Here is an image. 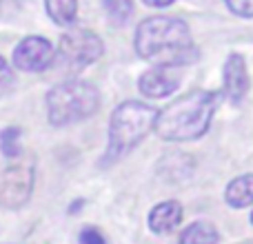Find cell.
<instances>
[{
	"mask_svg": "<svg viewBox=\"0 0 253 244\" xmlns=\"http://www.w3.org/2000/svg\"><path fill=\"white\" fill-rule=\"evenodd\" d=\"M135 51L156 67H182L198 60V49L184 20L173 16H153L140 22L135 31Z\"/></svg>",
	"mask_w": 253,
	"mask_h": 244,
	"instance_id": "6da1fadb",
	"label": "cell"
},
{
	"mask_svg": "<svg viewBox=\"0 0 253 244\" xmlns=\"http://www.w3.org/2000/svg\"><path fill=\"white\" fill-rule=\"evenodd\" d=\"M220 105V93L215 91H191L187 96L173 100L162 111H158L156 133L169 142H184L196 140L207 133Z\"/></svg>",
	"mask_w": 253,
	"mask_h": 244,
	"instance_id": "7a4b0ae2",
	"label": "cell"
},
{
	"mask_svg": "<svg viewBox=\"0 0 253 244\" xmlns=\"http://www.w3.org/2000/svg\"><path fill=\"white\" fill-rule=\"evenodd\" d=\"M158 111L144 102H123L114 109L109 120V147H107V162H114L138 147L144 135L156 126Z\"/></svg>",
	"mask_w": 253,
	"mask_h": 244,
	"instance_id": "3957f363",
	"label": "cell"
},
{
	"mask_svg": "<svg viewBox=\"0 0 253 244\" xmlns=\"http://www.w3.org/2000/svg\"><path fill=\"white\" fill-rule=\"evenodd\" d=\"M100 96L91 82L84 80H67L47 93V114L49 122L56 126L74 124L96 114Z\"/></svg>",
	"mask_w": 253,
	"mask_h": 244,
	"instance_id": "277c9868",
	"label": "cell"
},
{
	"mask_svg": "<svg viewBox=\"0 0 253 244\" xmlns=\"http://www.w3.org/2000/svg\"><path fill=\"white\" fill-rule=\"evenodd\" d=\"M102 40L89 29H71L60 38L58 58L69 71H83L102 56Z\"/></svg>",
	"mask_w": 253,
	"mask_h": 244,
	"instance_id": "5b68a950",
	"label": "cell"
},
{
	"mask_svg": "<svg viewBox=\"0 0 253 244\" xmlns=\"http://www.w3.org/2000/svg\"><path fill=\"white\" fill-rule=\"evenodd\" d=\"M34 191V169L27 164H13L0 171V206L20 209Z\"/></svg>",
	"mask_w": 253,
	"mask_h": 244,
	"instance_id": "8992f818",
	"label": "cell"
},
{
	"mask_svg": "<svg viewBox=\"0 0 253 244\" xmlns=\"http://www.w3.org/2000/svg\"><path fill=\"white\" fill-rule=\"evenodd\" d=\"M53 62V47L49 40L40 36H29L20 40L18 47L13 49V65L20 71H44Z\"/></svg>",
	"mask_w": 253,
	"mask_h": 244,
	"instance_id": "52a82bcc",
	"label": "cell"
},
{
	"mask_svg": "<svg viewBox=\"0 0 253 244\" xmlns=\"http://www.w3.org/2000/svg\"><path fill=\"white\" fill-rule=\"evenodd\" d=\"M222 78H224V93H227V98L233 102H240L247 96V91H249V74H247L245 58L240 53H231L227 58L222 69Z\"/></svg>",
	"mask_w": 253,
	"mask_h": 244,
	"instance_id": "ba28073f",
	"label": "cell"
},
{
	"mask_svg": "<svg viewBox=\"0 0 253 244\" xmlns=\"http://www.w3.org/2000/svg\"><path fill=\"white\" fill-rule=\"evenodd\" d=\"M140 93L147 98H167L178 89V78L169 74L165 67H153L140 76Z\"/></svg>",
	"mask_w": 253,
	"mask_h": 244,
	"instance_id": "9c48e42d",
	"label": "cell"
},
{
	"mask_svg": "<svg viewBox=\"0 0 253 244\" xmlns=\"http://www.w3.org/2000/svg\"><path fill=\"white\" fill-rule=\"evenodd\" d=\"M180 222H182V206L175 200L160 202L149 213V229L153 233H160V236L162 233H171Z\"/></svg>",
	"mask_w": 253,
	"mask_h": 244,
	"instance_id": "30bf717a",
	"label": "cell"
},
{
	"mask_svg": "<svg viewBox=\"0 0 253 244\" xmlns=\"http://www.w3.org/2000/svg\"><path fill=\"white\" fill-rule=\"evenodd\" d=\"M224 200L233 209H245V206L253 204V173L238 175L236 180H231L224 191Z\"/></svg>",
	"mask_w": 253,
	"mask_h": 244,
	"instance_id": "8fae6325",
	"label": "cell"
},
{
	"mask_svg": "<svg viewBox=\"0 0 253 244\" xmlns=\"http://www.w3.org/2000/svg\"><path fill=\"white\" fill-rule=\"evenodd\" d=\"M220 233L209 222H193L180 233L178 244H218Z\"/></svg>",
	"mask_w": 253,
	"mask_h": 244,
	"instance_id": "7c38bea8",
	"label": "cell"
},
{
	"mask_svg": "<svg viewBox=\"0 0 253 244\" xmlns=\"http://www.w3.org/2000/svg\"><path fill=\"white\" fill-rule=\"evenodd\" d=\"M47 11L51 20L60 27H69L76 20V11H78V0H44Z\"/></svg>",
	"mask_w": 253,
	"mask_h": 244,
	"instance_id": "4fadbf2b",
	"label": "cell"
},
{
	"mask_svg": "<svg viewBox=\"0 0 253 244\" xmlns=\"http://www.w3.org/2000/svg\"><path fill=\"white\" fill-rule=\"evenodd\" d=\"M102 4H105V11L114 25H125L133 11L131 0H102Z\"/></svg>",
	"mask_w": 253,
	"mask_h": 244,
	"instance_id": "5bb4252c",
	"label": "cell"
},
{
	"mask_svg": "<svg viewBox=\"0 0 253 244\" xmlns=\"http://www.w3.org/2000/svg\"><path fill=\"white\" fill-rule=\"evenodd\" d=\"M20 129L16 126H7L0 133V151L7 158H18L20 156Z\"/></svg>",
	"mask_w": 253,
	"mask_h": 244,
	"instance_id": "9a60e30c",
	"label": "cell"
},
{
	"mask_svg": "<svg viewBox=\"0 0 253 244\" xmlns=\"http://www.w3.org/2000/svg\"><path fill=\"white\" fill-rule=\"evenodd\" d=\"M11 87H13V69L7 65L4 58H0V96H4Z\"/></svg>",
	"mask_w": 253,
	"mask_h": 244,
	"instance_id": "2e32d148",
	"label": "cell"
},
{
	"mask_svg": "<svg viewBox=\"0 0 253 244\" xmlns=\"http://www.w3.org/2000/svg\"><path fill=\"white\" fill-rule=\"evenodd\" d=\"M224 2L236 16L253 18V0H224Z\"/></svg>",
	"mask_w": 253,
	"mask_h": 244,
	"instance_id": "e0dca14e",
	"label": "cell"
},
{
	"mask_svg": "<svg viewBox=\"0 0 253 244\" xmlns=\"http://www.w3.org/2000/svg\"><path fill=\"white\" fill-rule=\"evenodd\" d=\"M80 244H107V242H105V236L96 227H87L80 233Z\"/></svg>",
	"mask_w": 253,
	"mask_h": 244,
	"instance_id": "ac0fdd59",
	"label": "cell"
},
{
	"mask_svg": "<svg viewBox=\"0 0 253 244\" xmlns=\"http://www.w3.org/2000/svg\"><path fill=\"white\" fill-rule=\"evenodd\" d=\"M144 4H149V7H169V4H173L175 0H142Z\"/></svg>",
	"mask_w": 253,
	"mask_h": 244,
	"instance_id": "d6986e66",
	"label": "cell"
},
{
	"mask_svg": "<svg viewBox=\"0 0 253 244\" xmlns=\"http://www.w3.org/2000/svg\"><path fill=\"white\" fill-rule=\"evenodd\" d=\"M251 222H253V213H251Z\"/></svg>",
	"mask_w": 253,
	"mask_h": 244,
	"instance_id": "ffe728a7",
	"label": "cell"
}]
</instances>
